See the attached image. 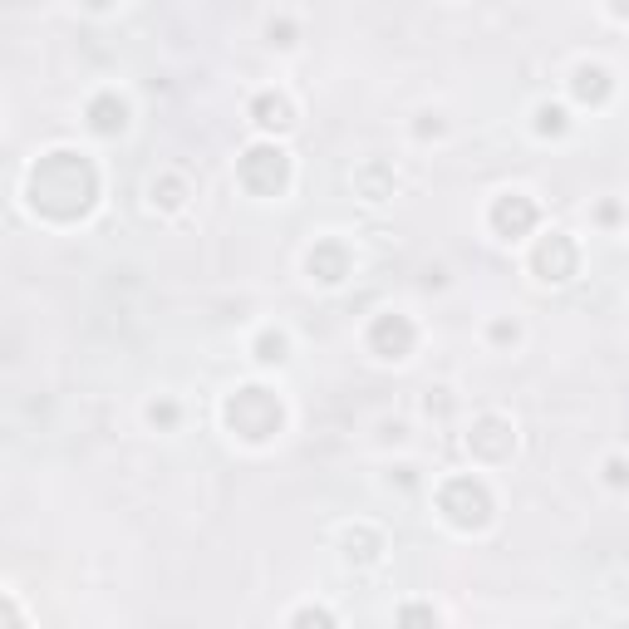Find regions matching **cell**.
I'll use <instances>...</instances> for the list:
<instances>
[{
	"instance_id": "1",
	"label": "cell",
	"mask_w": 629,
	"mask_h": 629,
	"mask_svg": "<svg viewBox=\"0 0 629 629\" xmlns=\"http://www.w3.org/2000/svg\"><path fill=\"white\" fill-rule=\"evenodd\" d=\"M84 118H89V128H94L99 138H118V133L128 128V99H118V89H104V94L89 99Z\"/></svg>"
},
{
	"instance_id": "2",
	"label": "cell",
	"mask_w": 629,
	"mask_h": 629,
	"mask_svg": "<svg viewBox=\"0 0 629 629\" xmlns=\"http://www.w3.org/2000/svg\"><path fill=\"white\" fill-rule=\"evenodd\" d=\"M251 118L266 133H286L290 123H295V109H290L286 94H261V99H251Z\"/></svg>"
},
{
	"instance_id": "3",
	"label": "cell",
	"mask_w": 629,
	"mask_h": 629,
	"mask_svg": "<svg viewBox=\"0 0 629 629\" xmlns=\"http://www.w3.org/2000/svg\"><path fill=\"white\" fill-rule=\"evenodd\" d=\"M571 89L580 94V99H605L615 84H610V69L605 64H590V59H580L571 74Z\"/></svg>"
},
{
	"instance_id": "4",
	"label": "cell",
	"mask_w": 629,
	"mask_h": 629,
	"mask_svg": "<svg viewBox=\"0 0 629 629\" xmlns=\"http://www.w3.org/2000/svg\"><path fill=\"white\" fill-rule=\"evenodd\" d=\"M286 359H290L286 330H261V340H256V364H286Z\"/></svg>"
},
{
	"instance_id": "5",
	"label": "cell",
	"mask_w": 629,
	"mask_h": 629,
	"mask_svg": "<svg viewBox=\"0 0 629 629\" xmlns=\"http://www.w3.org/2000/svg\"><path fill=\"white\" fill-rule=\"evenodd\" d=\"M536 133H541V138H546V133H551V138L571 133V109H566V104H541V109H536Z\"/></svg>"
},
{
	"instance_id": "6",
	"label": "cell",
	"mask_w": 629,
	"mask_h": 629,
	"mask_svg": "<svg viewBox=\"0 0 629 629\" xmlns=\"http://www.w3.org/2000/svg\"><path fill=\"white\" fill-rule=\"evenodd\" d=\"M143 418H148L153 428H172V423H177V403H172V399H153L148 408H143Z\"/></svg>"
},
{
	"instance_id": "7",
	"label": "cell",
	"mask_w": 629,
	"mask_h": 629,
	"mask_svg": "<svg viewBox=\"0 0 629 629\" xmlns=\"http://www.w3.org/2000/svg\"><path fill=\"white\" fill-rule=\"evenodd\" d=\"M605 482H610V487H629V462L625 458H605Z\"/></svg>"
},
{
	"instance_id": "8",
	"label": "cell",
	"mask_w": 629,
	"mask_h": 629,
	"mask_svg": "<svg viewBox=\"0 0 629 629\" xmlns=\"http://www.w3.org/2000/svg\"><path fill=\"white\" fill-rule=\"evenodd\" d=\"M492 340L516 344V340H521V325H516V320H497V325H492Z\"/></svg>"
},
{
	"instance_id": "9",
	"label": "cell",
	"mask_w": 629,
	"mask_h": 629,
	"mask_svg": "<svg viewBox=\"0 0 629 629\" xmlns=\"http://www.w3.org/2000/svg\"><path fill=\"white\" fill-rule=\"evenodd\" d=\"M305 620H325V625H330L335 615H330V610H295V615H290V625H305Z\"/></svg>"
},
{
	"instance_id": "10",
	"label": "cell",
	"mask_w": 629,
	"mask_h": 629,
	"mask_svg": "<svg viewBox=\"0 0 629 629\" xmlns=\"http://www.w3.org/2000/svg\"><path fill=\"white\" fill-rule=\"evenodd\" d=\"M610 10H615L620 20H629V0H610Z\"/></svg>"
},
{
	"instance_id": "11",
	"label": "cell",
	"mask_w": 629,
	"mask_h": 629,
	"mask_svg": "<svg viewBox=\"0 0 629 629\" xmlns=\"http://www.w3.org/2000/svg\"><path fill=\"white\" fill-rule=\"evenodd\" d=\"M84 5H89V10H109L114 0H84Z\"/></svg>"
}]
</instances>
